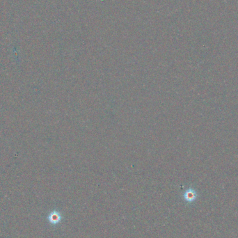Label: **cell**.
Instances as JSON below:
<instances>
[{"mask_svg": "<svg viewBox=\"0 0 238 238\" xmlns=\"http://www.w3.org/2000/svg\"><path fill=\"white\" fill-rule=\"evenodd\" d=\"M49 221L53 225H55V224H57V223H59L60 221H61L62 219V217L61 215V214H60L59 212L57 211H54L52 213H50V215H49Z\"/></svg>", "mask_w": 238, "mask_h": 238, "instance_id": "cell-1", "label": "cell"}, {"mask_svg": "<svg viewBox=\"0 0 238 238\" xmlns=\"http://www.w3.org/2000/svg\"><path fill=\"white\" fill-rule=\"evenodd\" d=\"M184 197H185V199L187 201L191 202L194 201L196 198V194L195 192L192 190H188L185 192V194H184Z\"/></svg>", "mask_w": 238, "mask_h": 238, "instance_id": "cell-2", "label": "cell"}]
</instances>
